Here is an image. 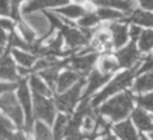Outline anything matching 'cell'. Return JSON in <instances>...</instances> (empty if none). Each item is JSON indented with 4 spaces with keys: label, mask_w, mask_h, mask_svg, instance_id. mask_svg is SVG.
I'll return each instance as SVG.
<instances>
[{
    "label": "cell",
    "mask_w": 153,
    "mask_h": 140,
    "mask_svg": "<svg viewBox=\"0 0 153 140\" xmlns=\"http://www.w3.org/2000/svg\"><path fill=\"white\" fill-rule=\"evenodd\" d=\"M131 108L133 96L130 92H124L104 103V105H102L99 109V112L102 115L109 116L112 121H120L130 112Z\"/></svg>",
    "instance_id": "1"
},
{
    "label": "cell",
    "mask_w": 153,
    "mask_h": 140,
    "mask_svg": "<svg viewBox=\"0 0 153 140\" xmlns=\"http://www.w3.org/2000/svg\"><path fill=\"white\" fill-rule=\"evenodd\" d=\"M135 73H136V69H135V68H131V69H129V71H126V72L118 74L102 92H99L98 95H96V97H94V98L92 99V102H91V105H92V106H97L100 102H103V101H104L106 97H109L110 95H112V93L120 91L121 89L128 86V85L131 83V80H133V78H134V75H135Z\"/></svg>",
    "instance_id": "2"
},
{
    "label": "cell",
    "mask_w": 153,
    "mask_h": 140,
    "mask_svg": "<svg viewBox=\"0 0 153 140\" xmlns=\"http://www.w3.org/2000/svg\"><path fill=\"white\" fill-rule=\"evenodd\" d=\"M60 30H61L62 36L66 38L67 45L73 50H75L78 47L86 44L88 42V38L91 37V35L94 32V31L88 30L87 28L82 29V30H76L67 24H65Z\"/></svg>",
    "instance_id": "3"
},
{
    "label": "cell",
    "mask_w": 153,
    "mask_h": 140,
    "mask_svg": "<svg viewBox=\"0 0 153 140\" xmlns=\"http://www.w3.org/2000/svg\"><path fill=\"white\" fill-rule=\"evenodd\" d=\"M84 83H85V79L81 77L78 80V83L72 89H69L67 92L55 96V103H56L57 108L61 111L67 112V114L72 112V110H73V108L75 105V102L79 98L80 90H81V86L84 85Z\"/></svg>",
    "instance_id": "4"
},
{
    "label": "cell",
    "mask_w": 153,
    "mask_h": 140,
    "mask_svg": "<svg viewBox=\"0 0 153 140\" xmlns=\"http://www.w3.org/2000/svg\"><path fill=\"white\" fill-rule=\"evenodd\" d=\"M33 115L44 120L48 124H51L55 115L53 102L47 99L44 96L33 92Z\"/></svg>",
    "instance_id": "5"
},
{
    "label": "cell",
    "mask_w": 153,
    "mask_h": 140,
    "mask_svg": "<svg viewBox=\"0 0 153 140\" xmlns=\"http://www.w3.org/2000/svg\"><path fill=\"white\" fill-rule=\"evenodd\" d=\"M0 109H2L17 124L18 128L23 127V112L12 93H5L0 97Z\"/></svg>",
    "instance_id": "6"
},
{
    "label": "cell",
    "mask_w": 153,
    "mask_h": 140,
    "mask_svg": "<svg viewBox=\"0 0 153 140\" xmlns=\"http://www.w3.org/2000/svg\"><path fill=\"white\" fill-rule=\"evenodd\" d=\"M18 96H19L20 103H22V105H23V108H24L25 116H26L25 130L30 133V132L32 130L33 117H32V106H31L30 95H29V90H27L26 80H25V79H19V84H18Z\"/></svg>",
    "instance_id": "7"
},
{
    "label": "cell",
    "mask_w": 153,
    "mask_h": 140,
    "mask_svg": "<svg viewBox=\"0 0 153 140\" xmlns=\"http://www.w3.org/2000/svg\"><path fill=\"white\" fill-rule=\"evenodd\" d=\"M96 59H97V54L96 53L79 54L76 57H71L68 65H69V68L72 71L78 72L80 75H85L91 71Z\"/></svg>",
    "instance_id": "8"
},
{
    "label": "cell",
    "mask_w": 153,
    "mask_h": 140,
    "mask_svg": "<svg viewBox=\"0 0 153 140\" xmlns=\"http://www.w3.org/2000/svg\"><path fill=\"white\" fill-rule=\"evenodd\" d=\"M118 63L123 67H131L134 65H137V61L140 59V53L135 45V41L130 42L127 47L120 49L116 54Z\"/></svg>",
    "instance_id": "9"
},
{
    "label": "cell",
    "mask_w": 153,
    "mask_h": 140,
    "mask_svg": "<svg viewBox=\"0 0 153 140\" xmlns=\"http://www.w3.org/2000/svg\"><path fill=\"white\" fill-rule=\"evenodd\" d=\"M93 39H92V45L90 47L91 50L93 51H99V50H110L111 48V36L110 31L104 30L103 28L94 30L93 32Z\"/></svg>",
    "instance_id": "10"
},
{
    "label": "cell",
    "mask_w": 153,
    "mask_h": 140,
    "mask_svg": "<svg viewBox=\"0 0 153 140\" xmlns=\"http://www.w3.org/2000/svg\"><path fill=\"white\" fill-rule=\"evenodd\" d=\"M0 78L7 80H19L16 71V65L7 51L0 57Z\"/></svg>",
    "instance_id": "11"
},
{
    "label": "cell",
    "mask_w": 153,
    "mask_h": 140,
    "mask_svg": "<svg viewBox=\"0 0 153 140\" xmlns=\"http://www.w3.org/2000/svg\"><path fill=\"white\" fill-rule=\"evenodd\" d=\"M93 4L100 7H115L126 13H131L136 10V0H92Z\"/></svg>",
    "instance_id": "12"
},
{
    "label": "cell",
    "mask_w": 153,
    "mask_h": 140,
    "mask_svg": "<svg viewBox=\"0 0 153 140\" xmlns=\"http://www.w3.org/2000/svg\"><path fill=\"white\" fill-rule=\"evenodd\" d=\"M109 77H110V74H104V73H100L98 71H92L91 75L88 77V84H87L86 90L84 92L82 101L84 99H87L100 85H103L109 79Z\"/></svg>",
    "instance_id": "13"
},
{
    "label": "cell",
    "mask_w": 153,
    "mask_h": 140,
    "mask_svg": "<svg viewBox=\"0 0 153 140\" xmlns=\"http://www.w3.org/2000/svg\"><path fill=\"white\" fill-rule=\"evenodd\" d=\"M109 31L112 35V42H114L115 47L118 48V47H121L126 43V41L128 38V30H127L126 25L117 24V23L110 24L109 25Z\"/></svg>",
    "instance_id": "14"
},
{
    "label": "cell",
    "mask_w": 153,
    "mask_h": 140,
    "mask_svg": "<svg viewBox=\"0 0 153 140\" xmlns=\"http://www.w3.org/2000/svg\"><path fill=\"white\" fill-rule=\"evenodd\" d=\"M115 133L122 139V140H139L137 133L135 132L133 124L130 121H124L114 127Z\"/></svg>",
    "instance_id": "15"
},
{
    "label": "cell",
    "mask_w": 153,
    "mask_h": 140,
    "mask_svg": "<svg viewBox=\"0 0 153 140\" xmlns=\"http://www.w3.org/2000/svg\"><path fill=\"white\" fill-rule=\"evenodd\" d=\"M67 0H31L27 5L24 6L23 13H30L33 11H38L45 7H53V6H59L66 4Z\"/></svg>",
    "instance_id": "16"
},
{
    "label": "cell",
    "mask_w": 153,
    "mask_h": 140,
    "mask_svg": "<svg viewBox=\"0 0 153 140\" xmlns=\"http://www.w3.org/2000/svg\"><path fill=\"white\" fill-rule=\"evenodd\" d=\"M81 78V75L75 72V71H66L63 72L59 79H57V91L59 92H63L66 91L71 85H73L76 80H79Z\"/></svg>",
    "instance_id": "17"
},
{
    "label": "cell",
    "mask_w": 153,
    "mask_h": 140,
    "mask_svg": "<svg viewBox=\"0 0 153 140\" xmlns=\"http://www.w3.org/2000/svg\"><path fill=\"white\" fill-rule=\"evenodd\" d=\"M126 20L133 22V23H136V24H140V25L153 28V13H151V12L135 10L129 14V17Z\"/></svg>",
    "instance_id": "18"
},
{
    "label": "cell",
    "mask_w": 153,
    "mask_h": 140,
    "mask_svg": "<svg viewBox=\"0 0 153 140\" xmlns=\"http://www.w3.org/2000/svg\"><path fill=\"white\" fill-rule=\"evenodd\" d=\"M134 122L141 130H152L153 129V122L152 118L141 109H135L131 114Z\"/></svg>",
    "instance_id": "19"
},
{
    "label": "cell",
    "mask_w": 153,
    "mask_h": 140,
    "mask_svg": "<svg viewBox=\"0 0 153 140\" xmlns=\"http://www.w3.org/2000/svg\"><path fill=\"white\" fill-rule=\"evenodd\" d=\"M133 90L136 92H145V91L153 90V71L137 78L133 86Z\"/></svg>",
    "instance_id": "20"
},
{
    "label": "cell",
    "mask_w": 153,
    "mask_h": 140,
    "mask_svg": "<svg viewBox=\"0 0 153 140\" xmlns=\"http://www.w3.org/2000/svg\"><path fill=\"white\" fill-rule=\"evenodd\" d=\"M118 66H120V63L112 56H109V55H105L99 60V69L104 74L112 73L114 71H116L118 68Z\"/></svg>",
    "instance_id": "21"
},
{
    "label": "cell",
    "mask_w": 153,
    "mask_h": 140,
    "mask_svg": "<svg viewBox=\"0 0 153 140\" xmlns=\"http://www.w3.org/2000/svg\"><path fill=\"white\" fill-rule=\"evenodd\" d=\"M67 123H68V117L66 115L57 116V120L54 127V140H62V138L65 136Z\"/></svg>",
    "instance_id": "22"
},
{
    "label": "cell",
    "mask_w": 153,
    "mask_h": 140,
    "mask_svg": "<svg viewBox=\"0 0 153 140\" xmlns=\"http://www.w3.org/2000/svg\"><path fill=\"white\" fill-rule=\"evenodd\" d=\"M139 48L141 51H148L153 48V30H145L139 37Z\"/></svg>",
    "instance_id": "23"
},
{
    "label": "cell",
    "mask_w": 153,
    "mask_h": 140,
    "mask_svg": "<svg viewBox=\"0 0 153 140\" xmlns=\"http://www.w3.org/2000/svg\"><path fill=\"white\" fill-rule=\"evenodd\" d=\"M30 85L35 93H38L42 96H50V93H51V91L48 89V86H45L44 83L37 75H32L30 78Z\"/></svg>",
    "instance_id": "24"
},
{
    "label": "cell",
    "mask_w": 153,
    "mask_h": 140,
    "mask_svg": "<svg viewBox=\"0 0 153 140\" xmlns=\"http://www.w3.org/2000/svg\"><path fill=\"white\" fill-rule=\"evenodd\" d=\"M12 54L14 55V57L17 59V61L20 63V65H23V66H25V67H31L32 66V63L36 61V56H35V54H27V53H24V51H19V50H17V49H13L12 50Z\"/></svg>",
    "instance_id": "25"
},
{
    "label": "cell",
    "mask_w": 153,
    "mask_h": 140,
    "mask_svg": "<svg viewBox=\"0 0 153 140\" xmlns=\"http://www.w3.org/2000/svg\"><path fill=\"white\" fill-rule=\"evenodd\" d=\"M13 134L12 123L0 114V140H10Z\"/></svg>",
    "instance_id": "26"
},
{
    "label": "cell",
    "mask_w": 153,
    "mask_h": 140,
    "mask_svg": "<svg viewBox=\"0 0 153 140\" xmlns=\"http://www.w3.org/2000/svg\"><path fill=\"white\" fill-rule=\"evenodd\" d=\"M57 12L66 16V17H71V18H78V17H81L85 14L84 7H81L79 5H69L67 7L57 10Z\"/></svg>",
    "instance_id": "27"
},
{
    "label": "cell",
    "mask_w": 153,
    "mask_h": 140,
    "mask_svg": "<svg viewBox=\"0 0 153 140\" xmlns=\"http://www.w3.org/2000/svg\"><path fill=\"white\" fill-rule=\"evenodd\" d=\"M8 42H10V47H14V48H23L24 50H32V43H29L26 41H23L22 38L18 37V35L16 32H13V30H11L10 37H8Z\"/></svg>",
    "instance_id": "28"
},
{
    "label": "cell",
    "mask_w": 153,
    "mask_h": 140,
    "mask_svg": "<svg viewBox=\"0 0 153 140\" xmlns=\"http://www.w3.org/2000/svg\"><path fill=\"white\" fill-rule=\"evenodd\" d=\"M97 16L99 17V19H122L123 18V14L121 12L111 10L110 7H100V8H98Z\"/></svg>",
    "instance_id": "29"
},
{
    "label": "cell",
    "mask_w": 153,
    "mask_h": 140,
    "mask_svg": "<svg viewBox=\"0 0 153 140\" xmlns=\"http://www.w3.org/2000/svg\"><path fill=\"white\" fill-rule=\"evenodd\" d=\"M35 130H36V139L35 140H53V135H51L50 130L42 122L36 123Z\"/></svg>",
    "instance_id": "30"
},
{
    "label": "cell",
    "mask_w": 153,
    "mask_h": 140,
    "mask_svg": "<svg viewBox=\"0 0 153 140\" xmlns=\"http://www.w3.org/2000/svg\"><path fill=\"white\" fill-rule=\"evenodd\" d=\"M99 20V17L96 13H86L84 16H81V19H79V25L82 28H90L94 24H97Z\"/></svg>",
    "instance_id": "31"
},
{
    "label": "cell",
    "mask_w": 153,
    "mask_h": 140,
    "mask_svg": "<svg viewBox=\"0 0 153 140\" xmlns=\"http://www.w3.org/2000/svg\"><path fill=\"white\" fill-rule=\"evenodd\" d=\"M29 20L33 24V26L38 30L39 34L45 35L48 32V25H47L45 19H43V17H30Z\"/></svg>",
    "instance_id": "32"
},
{
    "label": "cell",
    "mask_w": 153,
    "mask_h": 140,
    "mask_svg": "<svg viewBox=\"0 0 153 140\" xmlns=\"http://www.w3.org/2000/svg\"><path fill=\"white\" fill-rule=\"evenodd\" d=\"M137 103L142 108H145L149 111H153V93H147V95H143V96H139L137 97Z\"/></svg>",
    "instance_id": "33"
},
{
    "label": "cell",
    "mask_w": 153,
    "mask_h": 140,
    "mask_svg": "<svg viewBox=\"0 0 153 140\" xmlns=\"http://www.w3.org/2000/svg\"><path fill=\"white\" fill-rule=\"evenodd\" d=\"M19 29H20L22 34L24 35L25 41L29 42V43H32V42H33V38H35L33 31H32L30 28H27V26H26L24 23H22V22H19Z\"/></svg>",
    "instance_id": "34"
},
{
    "label": "cell",
    "mask_w": 153,
    "mask_h": 140,
    "mask_svg": "<svg viewBox=\"0 0 153 140\" xmlns=\"http://www.w3.org/2000/svg\"><path fill=\"white\" fill-rule=\"evenodd\" d=\"M12 1V4H11V17L14 19V20H18V22H20V19H19V13H18V6H19V4H20V1H23V0H11Z\"/></svg>",
    "instance_id": "35"
},
{
    "label": "cell",
    "mask_w": 153,
    "mask_h": 140,
    "mask_svg": "<svg viewBox=\"0 0 153 140\" xmlns=\"http://www.w3.org/2000/svg\"><path fill=\"white\" fill-rule=\"evenodd\" d=\"M10 13H11L10 0H0V14L8 16Z\"/></svg>",
    "instance_id": "36"
},
{
    "label": "cell",
    "mask_w": 153,
    "mask_h": 140,
    "mask_svg": "<svg viewBox=\"0 0 153 140\" xmlns=\"http://www.w3.org/2000/svg\"><path fill=\"white\" fill-rule=\"evenodd\" d=\"M141 29L139 28V26H135V25H133L131 28H130V37L133 38V41H135V39H137L139 37H140V35H141Z\"/></svg>",
    "instance_id": "37"
},
{
    "label": "cell",
    "mask_w": 153,
    "mask_h": 140,
    "mask_svg": "<svg viewBox=\"0 0 153 140\" xmlns=\"http://www.w3.org/2000/svg\"><path fill=\"white\" fill-rule=\"evenodd\" d=\"M151 68H153V56H149V57H147V60H146V62L142 65V67L140 68V72H143V71H148V69H151Z\"/></svg>",
    "instance_id": "38"
},
{
    "label": "cell",
    "mask_w": 153,
    "mask_h": 140,
    "mask_svg": "<svg viewBox=\"0 0 153 140\" xmlns=\"http://www.w3.org/2000/svg\"><path fill=\"white\" fill-rule=\"evenodd\" d=\"M7 41V37L4 32L2 29H0V57L2 56V51H4V45H5V42Z\"/></svg>",
    "instance_id": "39"
},
{
    "label": "cell",
    "mask_w": 153,
    "mask_h": 140,
    "mask_svg": "<svg viewBox=\"0 0 153 140\" xmlns=\"http://www.w3.org/2000/svg\"><path fill=\"white\" fill-rule=\"evenodd\" d=\"M140 2V5L145 8V10H152L153 11V0H137Z\"/></svg>",
    "instance_id": "40"
},
{
    "label": "cell",
    "mask_w": 153,
    "mask_h": 140,
    "mask_svg": "<svg viewBox=\"0 0 153 140\" xmlns=\"http://www.w3.org/2000/svg\"><path fill=\"white\" fill-rule=\"evenodd\" d=\"M0 25H1V29L13 30V23L7 20V19H0Z\"/></svg>",
    "instance_id": "41"
},
{
    "label": "cell",
    "mask_w": 153,
    "mask_h": 140,
    "mask_svg": "<svg viewBox=\"0 0 153 140\" xmlns=\"http://www.w3.org/2000/svg\"><path fill=\"white\" fill-rule=\"evenodd\" d=\"M14 87H16L14 84H0V93L11 91V90H13Z\"/></svg>",
    "instance_id": "42"
},
{
    "label": "cell",
    "mask_w": 153,
    "mask_h": 140,
    "mask_svg": "<svg viewBox=\"0 0 153 140\" xmlns=\"http://www.w3.org/2000/svg\"><path fill=\"white\" fill-rule=\"evenodd\" d=\"M10 140H27L25 138V135L22 133V132H17V133H13L12 136L10 138Z\"/></svg>",
    "instance_id": "43"
},
{
    "label": "cell",
    "mask_w": 153,
    "mask_h": 140,
    "mask_svg": "<svg viewBox=\"0 0 153 140\" xmlns=\"http://www.w3.org/2000/svg\"><path fill=\"white\" fill-rule=\"evenodd\" d=\"M102 140H116V138H115V136H112L110 133H108V134H105V136H104Z\"/></svg>",
    "instance_id": "44"
},
{
    "label": "cell",
    "mask_w": 153,
    "mask_h": 140,
    "mask_svg": "<svg viewBox=\"0 0 153 140\" xmlns=\"http://www.w3.org/2000/svg\"><path fill=\"white\" fill-rule=\"evenodd\" d=\"M139 140H148V139H147L146 136H143V135H142V136H140V139H139Z\"/></svg>",
    "instance_id": "45"
},
{
    "label": "cell",
    "mask_w": 153,
    "mask_h": 140,
    "mask_svg": "<svg viewBox=\"0 0 153 140\" xmlns=\"http://www.w3.org/2000/svg\"><path fill=\"white\" fill-rule=\"evenodd\" d=\"M151 136H152V139H153V133H152V134H151Z\"/></svg>",
    "instance_id": "46"
},
{
    "label": "cell",
    "mask_w": 153,
    "mask_h": 140,
    "mask_svg": "<svg viewBox=\"0 0 153 140\" xmlns=\"http://www.w3.org/2000/svg\"><path fill=\"white\" fill-rule=\"evenodd\" d=\"M0 29H1V25H0Z\"/></svg>",
    "instance_id": "47"
}]
</instances>
